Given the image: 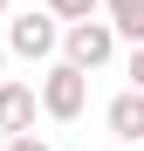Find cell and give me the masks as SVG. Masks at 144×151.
Returning <instances> with one entry per match:
<instances>
[{
    "label": "cell",
    "instance_id": "cell-1",
    "mask_svg": "<svg viewBox=\"0 0 144 151\" xmlns=\"http://www.w3.org/2000/svg\"><path fill=\"white\" fill-rule=\"evenodd\" d=\"M82 103H89V76H82L76 62H55V69L41 76V110L55 117V124H76Z\"/></svg>",
    "mask_w": 144,
    "mask_h": 151
},
{
    "label": "cell",
    "instance_id": "cell-2",
    "mask_svg": "<svg viewBox=\"0 0 144 151\" xmlns=\"http://www.w3.org/2000/svg\"><path fill=\"white\" fill-rule=\"evenodd\" d=\"M62 35H69V28H62L55 14H21L14 28H7V48H14L21 62H48V55L62 48Z\"/></svg>",
    "mask_w": 144,
    "mask_h": 151
},
{
    "label": "cell",
    "instance_id": "cell-3",
    "mask_svg": "<svg viewBox=\"0 0 144 151\" xmlns=\"http://www.w3.org/2000/svg\"><path fill=\"white\" fill-rule=\"evenodd\" d=\"M110 55H117V28H110V21H82V28H69V35H62V62H76L82 76H89V69H103Z\"/></svg>",
    "mask_w": 144,
    "mask_h": 151
},
{
    "label": "cell",
    "instance_id": "cell-4",
    "mask_svg": "<svg viewBox=\"0 0 144 151\" xmlns=\"http://www.w3.org/2000/svg\"><path fill=\"white\" fill-rule=\"evenodd\" d=\"M34 103H41L34 83H0V131L7 137H28L34 131Z\"/></svg>",
    "mask_w": 144,
    "mask_h": 151
},
{
    "label": "cell",
    "instance_id": "cell-5",
    "mask_svg": "<svg viewBox=\"0 0 144 151\" xmlns=\"http://www.w3.org/2000/svg\"><path fill=\"white\" fill-rule=\"evenodd\" d=\"M103 124L117 131V144H144V96H137V89H124V96H110V110H103Z\"/></svg>",
    "mask_w": 144,
    "mask_h": 151
},
{
    "label": "cell",
    "instance_id": "cell-6",
    "mask_svg": "<svg viewBox=\"0 0 144 151\" xmlns=\"http://www.w3.org/2000/svg\"><path fill=\"white\" fill-rule=\"evenodd\" d=\"M103 14H110V28H117V41H130V48H144V0H103Z\"/></svg>",
    "mask_w": 144,
    "mask_h": 151
},
{
    "label": "cell",
    "instance_id": "cell-7",
    "mask_svg": "<svg viewBox=\"0 0 144 151\" xmlns=\"http://www.w3.org/2000/svg\"><path fill=\"white\" fill-rule=\"evenodd\" d=\"M96 7H103V0H48V14H55V21H69V28L96 21Z\"/></svg>",
    "mask_w": 144,
    "mask_h": 151
},
{
    "label": "cell",
    "instance_id": "cell-8",
    "mask_svg": "<svg viewBox=\"0 0 144 151\" xmlns=\"http://www.w3.org/2000/svg\"><path fill=\"white\" fill-rule=\"evenodd\" d=\"M124 76H130V89L144 96V48H130V69H124Z\"/></svg>",
    "mask_w": 144,
    "mask_h": 151
},
{
    "label": "cell",
    "instance_id": "cell-9",
    "mask_svg": "<svg viewBox=\"0 0 144 151\" xmlns=\"http://www.w3.org/2000/svg\"><path fill=\"white\" fill-rule=\"evenodd\" d=\"M7 151H55V144H48V137H34V131H28V137H7Z\"/></svg>",
    "mask_w": 144,
    "mask_h": 151
},
{
    "label": "cell",
    "instance_id": "cell-10",
    "mask_svg": "<svg viewBox=\"0 0 144 151\" xmlns=\"http://www.w3.org/2000/svg\"><path fill=\"white\" fill-rule=\"evenodd\" d=\"M0 69H7V48H0ZM0 83H7V76H0Z\"/></svg>",
    "mask_w": 144,
    "mask_h": 151
},
{
    "label": "cell",
    "instance_id": "cell-11",
    "mask_svg": "<svg viewBox=\"0 0 144 151\" xmlns=\"http://www.w3.org/2000/svg\"><path fill=\"white\" fill-rule=\"evenodd\" d=\"M0 14H7V0H0Z\"/></svg>",
    "mask_w": 144,
    "mask_h": 151
}]
</instances>
